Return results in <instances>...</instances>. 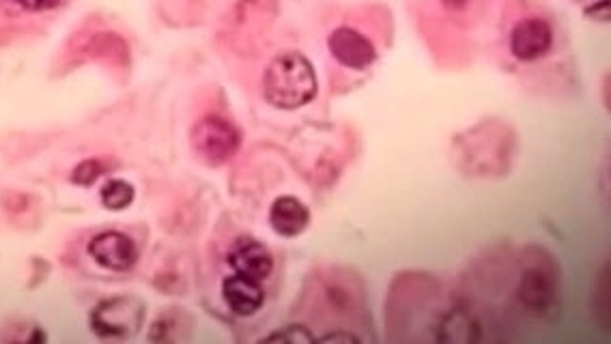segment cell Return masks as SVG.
Returning a JSON list of instances; mask_svg holds the SVG:
<instances>
[{
  "instance_id": "8992f818",
  "label": "cell",
  "mask_w": 611,
  "mask_h": 344,
  "mask_svg": "<svg viewBox=\"0 0 611 344\" xmlns=\"http://www.w3.org/2000/svg\"><path fill=\"white\" fill-rule=\"evenodd\" d=\"M228 263L235 269V273H241L259 282L267 280L274 271L272 252L252 237H241L235 241V245L228 252Z\"/></svg>"
},
{
  "instance_id": "5b68a950",
  "label": "cell",
  "mask_w": 611,
  "mask_h": 344,
  "mask_svg": "<svg viewBox=\"0 0 611 344\" xmlns=\"http://www.w3.org/2000/svg\"><path fill=\"white\" fill-rule=\"evenodd\" d=\"M553 46V30L540 17L521 20L510 37V50L519 61H536Z\"/></svg>"
},
{
  "instance_id": "ba28073f",
  "label": "cell",
  "mask_w": 611,
  "mask_h": 344,
  "mask_svg": "<svg viewBox=\"0 0 611 344\" xmlns=\"http://www.w3.org/2000/svg\"><path fill=\"white\" fill-rule=\"evenodd\" d=\"M89 252L102 267L110 271H127L138 260L136 243L127 234L116 232V230H108V232L98 234L89 243Z\"/></svg>"
},
{
  "instance_id": "9c48e42d",
  "label": "cell",
  "mask_w": 611,
  "mask_h": 344,
  "mask_svg": "<svg viewBox=\"0 0 611 344\" xmlns=\"http://www.w3.org/2000/svg\"><path fill=\"white\" fill-rule=\"evenodd\" d=\"M222 295H224L228 310L237 317H252L265 304V291H263L261 282L246 278L241 273H235L224 280Z\"/></svg>"
},
{
  "instance_id": "3957f363",
  "label": "cell",
  "mask_w": 611,
  "mask_h": 344,
  "mask_svg": "<svg viewBox=\"0 0 611 344\" xmlns=\"http://www.w3.org/2000/svg\"><path fill=\"white\" fill-rule=\"evenodd\" d=\"M239 142H241L239 131L222 116H204L192 131L195 151L211 166H220L228 162L239 149Z\"/></svg>"
},
{
  "instance_id": "5bb4252c",
  "label": "cell",
  "mask_w": 611,
  "mask_h": 344,
  "mask_svg": "<svg viewBox=\"0 0 611 344\" xmlns=\"http://www.w3.org/2000/svg\"><path fill=\"white\" fill-rule=\"evenodd\" d=\"M26 9H33V11H46V9H54V7H61L65 4L67 0H20Z\"/></svg>"
},
{
  "instance_id": "6da1fadb",
  "label": "cell",
  "mask_w": 611,
  "mask_h": 344,
  "mask_svg": "<svg viewBox=\"0 0 611 344\" xmlns=\"http://www.w3.org/2000/svg\"><path fill=\"white\" fill-rule=\"evenodd\" d=\"M316 91V72L300 52H285L265 69L263 95L274 109L298 111L314 100Z\"/></svg>"
},
{
  "instance_id": "9a60e30c",
  "label": "cell",
  "mask_w": 611,
  "mask_h": 344,
  "mask_svg": "<svg viewBox=\"0 0 611 344\" xmlns=\"http://www.w3.org/2000/svg\"><path fill=\"white\" fill-rule=\"evenodd\" d=\"M316 343H358V339L356 336H351V334H327V336H323V339H319Z\"/></svg>"
},
{
  "instance_id": "8fae6325",
  "label": "cell",
  "mask_w": 611,
  "mask_h": 344,
  "mask_svg": "<svg viewBox=\"0 0 611 344\" xmlns=\"http://www.w3.org/2000/svg\"><path fill=\"white\" fill-rule=\"evenodd\" d=\"M437 330H439L437 339L441 343H476L481 339L476 319L465 310H452L450 315H446Z\"/></svg>"
},
{
  "instance_id": "277c9868",
  "label": "cell",
  "mask_w": 611,
  "mask_h": 344,
  "mask_svg": "<svg viewBox=\"0 0 611 344\" xmlns=\"http://www.w3.org/2000/svg\"><path fill=\"white\" fill-rule=\"evenodd\" d=\"M332 56L349 69H366L375 59L377 50L373 41L351 26H340L329 35L327 41Z\"/></svg>"
},
{
  "instance_id": "7a4b0ae2",
  "label": "cell",
  "mask_w": 611,
  "mask_h": 344,
  "mask_svg": "<svg viewBox=\"0 0 611 344\" xmlns=\"http://www.w3.org/2000/svg\"><path fill=\"white\" fill-rule=\"evenodd\" d=\"M145 319V306L136 297L105 300L91 317L93 330L103 339H129L134 336Z\"/></svg>"
},
{
  "instance_id": "52a82bcc",
  "label": "cell",
  "mask_w": 611,
  "mask_h": 344,
  "mask_svg": "<svg viewBox=\"0 0 611 344\" xmlns=\"http://www.w3.org/2000/svg\"><path fill=\"white\" fill-rule=\"evenodd\" d=\"M516 295L529 313L547 315L551 308H556V302H558L556 278L547 269L532 267L521 276Z\"/></svg>"
},
{
  "instance_id": "4fadbf2b",
  "label": "cell",
  "mask_w": 611,
  "mask_h": 344,
  "mask_svg": "<svg viewBox=\"0 0 611 344\" xmlns=\"http://www.w3.org/2000/svg\"><path fill=\"white\" fill-rule=\"evenodd\" d=\"M265 343H316V339L306 330L304 326H289L280 332H274L265 339Z\"/></svg>"
},
{
  "instance_id": "7c38bea8",
  "label": "cell",
  "mask_w": 611,
  "mask_h": 344,
  "mask_svg": "<svg viewBox=\"0 0 611 344\" xmlns=\"http://www.w3.org/2000/svg\"><path fill=\"white\" fill-rule=\"evenodd\" d=\"M102 203L112 212L125 209V207H129L134 203V188L127 181H121V179L108 181L103 186Z\"/></svg>"
},
{
  "instance_id": "30bf717a",
  "label": "cell",
  "mask_w": 611,
  "mask_h": 344,
  "mask_svg": "<svg viewBox=\"0 0 611 344\" xmlns=\"http://www.w3.org/2000/svg\"><path fill=\"white\" fill-rule=\"evenodd\" d=\"M270 225L280 237H298L310 225V212L296 196H280L272 205Z\"/></svg>"
}]
</instances>
